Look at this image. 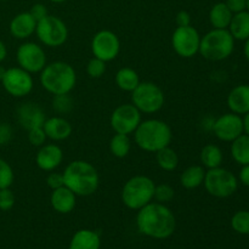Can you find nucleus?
Wrapping results in <instances>:
<instances>
[{
    "mask_svg": "<svg viewBox=\"0 0 249 249\" xmlns=\"http://www.w3.org/2000/svg\"><path fill=\"white\" fill-rule=\"evenodd\" d=\"M136 226L140 233L155 240H165L177 228L175 215L165 204L151 202L138 211Z\"/></svg>",
    "mask_w": 249,
    "mask_h": 249,
    "instance_id": "1",
    "label": "nucleus"
},
{
    "mask_svg": "<svg viewBox=\"0 0 249 249\" xmlns=\"http://www.w3.org/2000/svg\"><path fill=\"white\" fill-rule=\"evenodd\" d=\"M63 181L75 196L88 197L97 191L100 177L96 168L87 160H73L63 170Z\"/></svg>",
    "mask_w": 249,
    "mask_h": 249,
    "instance_id": "2",
    "label": "nucleus"
},
{
    "mask_svg": "<svg viewBox=\"0 0 249 249\" xmlns=\"http://www.w3.org/2000/svg\"><path fill=\"white\" fill-rule=\"evenodd\" d=\"M133 134L136 145L141 150L152 153L168 147L173 139L172 128L169 126V124L160 119L141 121V123L139 124Z\"/></svg>",
    "mask_w": 249,
    "mask_h": 249,
    "instance_id": "3",
    "label": "nucleus"
},
{
    "mask_svg": "<svg viewBox=\"0 0 249 249\" xmlns=\"http://www.w3.org/2000/svg\"><path fill=\"white\" fill-rule=\"evenodd\" d=\"M77 83L75 70L67 62L56 61L46 65L40 72V84L48 92L55 95L70 94Z\"/></svg>",
    "mask_w": 249,
    "mask_h": 249,
    "instance_id": "4",
    "label": "nucleus"
},
{
    "mask_svg": "<svg viewBox=\"0 0 249 249\" xmlns=\"http://www.w3.org/2000/svg\"><path fill=\"white\" fill-rule=\"evenodd\" d=\"M156 184L151 178L135 175L124 184L122 189V202L126 208L139 211L153 201Z\"/></svg>",
    "mask_w": 249,
    "mask_h": 249,
    "instance_id": "5",
    "label": "nucleus"
},
{
    "mask_svg": "<svg viewBox=\"0 0 249 249\" xmlns=\"http://www.w3.org/2000/svg\"><path fill=\"white\" fill-rule=\"evenodd\" d=\"M235 49V39L229 29L213 28L201 38L198 53L206 60L223 61L231 56Z\"/></svg>",
    "mask_w": 249,
    "mask_h": 249,
    "instance_id": "6",
    "label": "nucleus"
},
{
    "mask_svg": "<svg viewBox=\"0 0 249 249\" xmlns=\"http://www.w3.org/2000/svg\"><path fill=\"white\" fill-rule=\"evenodd\" d=\"M165 97L163 90L152 82H140L131 91V104L141 113L152 114L160 111Z\"/></svg>",
    "mask_w": 249,
    "mask_h": 249,
    "instance_id": "7",
    "label": "nucleus"
},
{
    "mask_svg": "<svg viewBox=\"0 0 249 249\" xmlns=\"http://www.w3.org/2000/svg\"><path fill=\"white\" fill-rule=\"evenodd\" d=\"M203 185L211 196L216 198H228L237 190L238 180L230 170L218 167L206 172Z\"/></svg>",
    "mask_w": 249,
    "mask_h": 249,
    "instance_id": "8",
    "label": "nucleus"
},
{
    "mask_svg": "<svg viewBox=\"0 0 249 249\" xmlns=\"http://www.w3.org/2000/svg\"><path fill=\"white\" fill-rule=\"evenodd\" d=\"M36 33L40 43L48 48L62 46L68 39V28L65 22L51 15L36 23Z\"/></svg>",
    "mask_w": 249,
    "mask_h": 249,
    "instance_id": "9",
    "label": "nucleus"
},
{
    "mask_svg": "<svg viewBox=\"0 0 249 249\" xmlns=\"http://www.w3.org/2000/svg\"><path fill=\"white\" fill-rule=\"evenodd\" d=\"M201 38L195 27H177L172 36L173 50L182 58L194 57L199 51Z\"/></svg>",
    "mask_w": 249,
    "mask_h": 249,
    "instance_id": "10",
    "label": "nucleus"
},
{
    "mask_svg": "<svg viewBox=\"0 0 249 249\" xmlns=\"http://www.w3.org/2000/svg\"><path fill=\"white\" fill-rule=\"evenodd\" d=\"M16 60L18 67L28 73H39L48 65V58L44 49L33 41H26L17 49Z\"/></svg>",
    "mask_w": 249,
    "mask_h": 249,
    "instance_id": "11",
    "label": "nucleus"
},
{
    "mask_svg": "<svg viewBox=\"0 0 249 249\" xmlns=\"http://www.w3.org/2000/svg\"><path fill=\"white\" fill-rule=\"evenodd\" d=\"M2 88L5 91L12 97H21L27 96L29 92L33 90V78L31 73L24 71L21 67H11L7 68L4 77L1 79Z\"/></svg>",
    "mask_w": 249,
    "mask_h": 249,
    "instance_id": "12",
    "label": "nucleus"
},
{
    "mask_svg": "<svg viewBox=\"0 0 249 249\" xmlns=\"http://www.w3.org/2000/svg\"><path fill=\"white\" fill-rule=\"evenodd\" d=\"M141 123V112L133 104L119 105L112 112L109 124L117 134L130 135Z\"/></svg>",
    "mask_w": 249,
    "mask_h": 249,
    "instance_id": "13",
    "label": "nucleus"
},
{
    "mask_svg": "<svg viewBox=\"0 0 249 249\" xmlns=\"http://www.w3.org/2000/svg\"><path fill=\"white\" fill-rule=\"evenodd\" d=\"M121 51V41L114 32L104 29L97 32L91 40V53L94 57L105 62L113 61Z\"/></svg>",
    "mask_w": 249,
    "mask_h": 249,
    "instance_id": "14",
    "label": "nucleus"
},
{
    "mask_svg": "<svg viewBox=\"0 0 249 249\" xmlns=\"http://www.w3.org/2000/svg\"><path fill=\"white\" fill-rule=\"evenodd\" d=\"M212 129L219 140L232 142L243 134V119L236 113L223 114L214 122Z\"/></svg>",
    "mask_w": 249,
    "mask_h": 249,
    "instance_id": "15",
    "label": "nucleus"
},
{
    "mask_svg": "<svg viewBox=\"0 0 249 249\" xmlns=\"http://www.w3.org/2000/svg\"><path fill=\"white\" fill-rule=\"evenodd\" d=\"M16 119L24 130L40 128L45 123L46 117L43 108L34 102H24L17 108Z\"/></svg>",
    "mask_w": 249,
    "mask_h": 249,
    "instance_id": "16",
    "label": "nucleus"
},
{
    "mask_svg": "<svg viewBox=\"0 0 249 249\" xmlns=\"http://www.w3.org/2000/svg\"><path fill=\"white\" fill-rule=\"evenodd\" d=\"M63 160V151L56 143H45L39 148L36 156V163L43 172H53Z\"/></svg>",
    "mask_w": 249,
    "mask_h": 249,
    "instance_id": "17",
    "label": "nucleus"
},
{
    "mask_svg": "<svg viewBox=\"0 0 249 249\" xmlns=\"http://www.w3.org/2000/svg\"><path fill=\"white\" fill-rule=\"evenodd\" d=\"M36 21L32 17V15L28 12H21L16 15L10 22V33L15 39L18 40H24L28 39L32 34L36 33Z\"/></svg>",
    "mask_w": 249,
    "mask_h": 249,
    "instance_id": "18",
    "label": "nucleus"
},
{
    "mask_svg": "<svg viewBox=\"0 0 249 249\" xmlns=\"http://www.w3.org/2000/svg\"><path fill=\"white\" fill-rule=\"evenodd\" d=\"M43 129L48 139L53 141L66 140V139L70 138L73 130L70 122L61 116L46 118L45 123L43 124Z\"/></svg>",
    "mask_w": 249,
    "mask_h": 249,
    "instance_id": "19",
    "label": "nucleus"
},
{
    "mask_svg": "<svg viewBox=\"0 0 249 249\" xmlns=\"http://www.w3.org/2000/svg\"><path fill=\"white\" fill-rule=\"evenodd\" d=\"M50 203L53 211L57 212V213L68 214L75 208L77 196L68 187H58L51 192Z\"/></svg>",
    "mask_w": 249,
    "mask_h": 249,
    "instance_id": "20",
    "label": "nucleus"
},
{
    "mask_svg": "<svg viewBox=\"0 0 249 249\" xmlns=\"http://www.w3.org/2000/svg\"><path fill=\"white\" fill-rule=\"evenodd\" d=\"M228 106L232 113L246 114L249 112V85L241 84L228 95Z\"/></svg>",
    "mask_w": 249,
    "mask_h": 249,
    "instance_id": "21",
    "label": "nucleus"
},
{
    "mask_svg": "<svg viewBox=\"0 0 249 249\" xmlns=\"http://www.w3.org/2000/svg\"><path fill=\"white\" fill-rule=\"evenodd\" d=\"M100 247L101 238L99 233L89 229H82L72 236L68 249H100Z\"/></svg>",
    "mask_w": 249,
    "mask_h": 249,
    "instance_id": "22",
    "label": "nucleus"
},
{
    "mask_svg": "<svg viewBox=\"0 0 249 249\" xmlns=\"http://www.w3.org/2000/svg\"><path fill=\"white\" fill-rule=\"evenodd\" d=\"M206 169L203 165H190L180 175V184L186 190H195L203 185Z\"/></svg>",
    "mask_w": 249,
    "mask_h": 249,
    "instance_id": "23",
    "label": "nucleus"
},
{
    "mask_svg": "<svg viewBox=\"0 0 249 249\" xmlns=\"http://www.w3.org/2000/svg\"><path fill=\"white\" fill-rule=\"evenodd\" d=\"M229 32L235 40H247L249 38V11H241L233 14L231 18Z\"/></svg>",
    "mask_w": 249,
    "mask_h": 249,
    "instance_id": "24",
    "label": "nucleus"
},
{
    "mask_svg": "<svg viewBox=\"0 0 249 249\" xmlns=\"http://www.w3.org/2000/svg\"><path fill=\"white\" fill-rule=\"evenodd\" d=\"M233 14L230 11L225 2H218L212 7L209 12V21L213 28L228 29L230 26Z\"/></svg>",
    "mask_w": 249,
    "mask_h": 249,
    "instance_id": "25",
    "label": "nucleus"
},
{
    "mask_svg": "<svg viewBox=\"0 0 249 249\" xmlns=\"http://www.w3.org/2000/svg\"><path fill=\"white\" fill-rule=\"evenodd\" d=\"M116 84L121 90L126 92H131L139 84H140V77L138 72L130 67H123L116 73Z\"/></svg>",
    "mask_w": 249,
    "mask_h": 249,
    "instance_id": "26",
    "label": "nucleus"
},
{
    "mask_svg": "<svg viewBox=\"0 0 249 249\" xmlns=\"http://www.w3.org/2000/svg\"><path fill=\"white\" fill-rule=\"evenodd\" d=\"M199 158H201V163L204 168H208V169L218 168L223 163V151L220 150L219 146L209 143L202 148Z\"/></svg>",
    "mask_w": 249,
    "mask_h": 249,
    "instance_id": "27",
    "label": "nucleus"
},
{
    "mask_svg": "<svg viewBox=\"0 0 249 249\" xmlns=\"http://www.w3.org/2000/svg\"><path fill=\"white\" fill-rule=\"evenodd\" d=\"M231 156L236 163L241 165L249 164V136L246 135L238 136L237 139L231 143Z\"/></svg>",
    "mask_w": 249,
    "mask_h": 249,
    "instance_id": "28",
    "label": "nucleus"
},
{
    "mask_svg": "<svg viewBox=\"0 0 249 249\" xmlns=\"http://www.w3.org/2000/svg\"><path fill=\"white\" fill-rule=\"evenodd\" d=\"M156 160L158 167L164 172H173L179 165V156L173 148H170V146L156 152Z\"/></svg>",
    "mask_w": 249,
    "mask_h": 249,
    "instance_id": "29",
    "label": "nucleus"
},
{
    "mask_svg": "<svg viewBox=\"0 0 249 249\" xmlns=\"http://www.w3.org/2000/svg\"><path fill=\"white\" fill-rule=\"evenodd\" d=\"M131 150V141L125 134H114L109 141V151L117 158H124Z\"/></svg>",
    "mask_w": 249,
    "mask_h": 249,
    "instance_id": "30",
    "label": "nucleus"
},
{
    "mask_svg": "<svg viewBox=\"0 0 249 249\" xmlns=\"http://www.w3.org/2000/svg\"><path fill=\"white\" fill-rule=\"evenodd\" d=\"M231 226L236 232L249 235V212L240 211L233 214L232 219H231Z\"/></svg>",
    "mask_w": 249,
    "mask_h": 249,
    "instance_id": "31",
    "label": "nucleus"
},
{
    "mask_svg": "<svg viewBox=\"0 0 249 249\" xmlns=\"http://www.w3.org/2000/svg\"><path fill=\"white\" fill-rule=\"evenodd\" d=\"M53 108L56 113H70L73 108V100L68 94L55 95L53 99Z\"/></svg>",
    "mask_w": 249,
    "mask_h": 249,
    "instance_id": "32",
    "label": "nucleus"
},
{
    "mask_svg": "<svg viewBox=\"0 0 249 249\" xmlns=\"http://www.w3.org/2000/svg\"><path fill=\"white\" fill-rule=\"evenodd\" d=\"M14 169L6 160L0 158V190L11 187V185L14 184Z\"/></svg>",
    "mask_w": 249,
    "mask_h": 249,
    "instance_id": "33",
    "label": "nucleus"
},
{
    "mask_svg": "<svg viewBox=\"0 0 249 249\" xmlns=\"http://www.w3.org/2000/svg\"><path fill=\"white\" fill-rule=\"evenodd\" d=\"M175 196V191L173 186L169 184H160L156 185L155 187V195H153V199L158 203H168L172 201Z\"/></svg>",
    "mask_w": 249,
    "mask_h": 249,
    "instance_id": "34",
    "label": "nucleus"
},
{
    "mask_svg": "<svg viewBox=\"0 0 249 249\" xmlns=\"http://www.w3.org/2000/svg\"><path fill=\"white\" fill-rule=\"evenodd\" d=\"M106 72V62L100 58L92 57L87 65V73L90 78H101Z\"/></svg>",
    "mask_w": 249,
    "mask_h": 249,
    "instance_id": "35",
    "label": "nucleus"
},
{
    "mask_svg": "<svg viewBox=\"0 0 249 249\" xmlns=\"http://www.w3.org/2000/svg\"><path fill=\"white\" fill-rule=\"evenodd\" d=\"M15 202H16V197H15L14 192L10 190V187L0 190V211H10L15 206Z\"/></svg>",
    "mask_w": 249,
    "mask_h": 249,
    "instance_id": "36",
    "label": "nucleus"
},
{
    "mask_svg": "<svg viewBox=\"0 0 249 249\" xmlns=\"http://www.w3.org/2000/svg\"><path fill=\"white\" fill-rule=\"evenodd\" d=\"M46 139L48 136H46L43 126L28 130V141L31 142V145L36 146V147H41L43 145H45Z\"/></svg>",
    "mask_w": 249,
    "mask_h": 249,
    "instance_id": "37",
    "label": "nucleus"
},
{
    "mask_svg": "<svg viewBox=\"0 0 249 249\" xmlns=\"http://www.w3.org/2000/svg\"><path fill=\"white\" fill-rule=\"evenodd\" d=\"M46 185H48L51 190H56L58 189V187L65 186L62 173L50 172V174L46 177Z\"/></svg>",
    "mask_w": 249,
    "mask_h": 249,
    "instance_id": "38",
    "label": "nucleus"
},
{
    "mask_svg": "<svg viewBox=\"0 0 249 249\" xmlns=\"http://www.w3.org/2000/svg\"><path fill=\"white\" fill-rule=\"evenodd\" d=\"M14 130L7 123H0V146H4L11 141Z\"/></svg>",
    "mask_w": 249,
    "mask_h": 249,
    "instance_id": "39",
    "label": "nucleus"
},
{
    "mask_svg": "<svg viewBox=\"0 0 249 249\" xmlns=\"http://www.w3.org/2000/svg\"><path fill=\"white\" fill-rule=\"evenodd\" d=\"M29 14L32 15V17H33L34 19H36V23H38L40 19H43L44 17H46L49 15L48 9H46L45 5H43V4H34L33 6H32Z\"/></svg>",
    "mask_w": 249,
    "mask_h": 249,
    "instance_id": "40",
    "label": "nucleus"
},
{
    "mask_svg": "<svg viewBox=\"0 0 249 249\" xmlns=\"http://www.w3.org/2000/svg\"><path fill=\"white\" fill-rule=\"evenodd\" d=\"M225 4L232 14H237L247 9V0H226Z\"/></svg>",
    "mask_w": 249,
    "mask_h": 249,
    "instance_id": "41",
    "label": "nucleus"
},
{
    "mask_svg": "<svg viewBox=\"0 0 249 249\" xmlns=\"http://www.w3.org/2000/svg\"><path fill=\"white\" fill-rule=\"evenodd\" d=\"M177 24L178 27L191 26V16L187 11H179L177 15Z\"/></svg>",
    "mask_w": 249,
    "mask_h": 249,
    "instance_id": "42",
    "label": "nucleus"
},
{
    "mask_svg": "<svg viewBox=\"0 0 249 249\" xmlns=\"http://www.w3.org/2000/svg\"><path fill=\"white\" fill-rule=\"evenodd\" d=\"M240 181L242 182L245 186L249 187V164L243 165L242 169L240 172Z\"/></svg>",
    "mask_w": 249,
    "mask_h": 249,
    "instance_id": "43",
    "label": "nucleus"
},
{
    "mask_svg": "<svg viewBox=\"0 0 249 249\" xmlns=\"http://www.w3.org/2000/svg\"><path fill=\"white\" fill-rule=\"evenodd\" d=\"M6 56H7V48H6V45H5L4 41L0 40V63H1L2 61H5Z\"/></svg>",
    "mask_w": 249,
    "mask_h": 249,
    "instance_id": "44",
    "label": "nucleus"
},
{
    "mask_svg": "<svg viewBox=\"0 0 249 249\" xmlns=\"http://www.w3.org/2000/svg\"><path fill=\"white\" fill-rule=\"evenodd\" d=\"M243 131H246V134L249 136V112L245 114V118H243Z\"/></svg>",
    "mask_w": 249,
    "mask_h": 249,
    "instance_id": "45",
    "label": "nucleus"
},
{
    "mask_svg": "<svg viewBox=\"0 0 249 249\" xmlns=\"http://www.w3.org/2000/svg\"><path fill=\"white\" fill-rule=\"evenodd\" d=\"M245 41H246V44H245V49H243V51H245V56H246V58H247V61L249 62V38Z\"/></svg>",
    "mask_w": 249,
    "mask_h": 249,
    "instance_id": "46",
    "label": "nucleus"
},
{
    "mask_svg": "<svg viewBox=\"0 0 249 249\" xmlns=\"http://www.w3.org/2000/svg\"><path fill=\"white\" fill-rule=\"evenodd\" d=\"M5 72H6V68H4L1 65H0V82H1L2 77H4V74H5Z\"/></svg>",
    "mask_w": 249,
    "mask_h": 249,
    "instance_id": "47",
    "label": "nucleus"
},
{
    "mask_svg": "<svg viewBox=\"0 0 249 249\" xmlns=\"http://www.w3.org/2000/svg\"><path fill=\"white\" fill-rule=\"evenodd\" d=\"M50 1H53V2H56V4H61V2H65L66 0H50Z\"/></svg>",
    "mask_w": 249,
    "mask_h": 249,
    "instance_id": "48",
    "label": "nucleus"
},
{
    "mask_svg": "<svg viewBox=\"0 0 249 249\" xmlns=\"http://www.w3.org/2000/svg\"><path fill=\"white\" fill-rule=\"evenodd\" d=\"M247 9H248V11H249V0H247Z\"/></svg>",
    "mask_w": 249,
    "mask_h": 249,
    "instance_id": "49",
    "label": "nucleus"
}]
</instances>
